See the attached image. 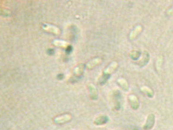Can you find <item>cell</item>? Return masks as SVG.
<instances>
[{
	"mask_svg": "<svg viewBox=\"0 0 173 130\" xmlns=\"http://www.w3.org/2000/svg\"><path fill=\"white\" fill-rule=\"evenodd\" d=\"M141 91L149 98H152L154 96V93L151 88L147 86H143L141 88Z\"/></svg>",
	"mask_w": 173,
	"mask_h": 130,
	"instance_id": "ba28073f",
	"label": "cell"
},
{
	"mask_svg": "<svg viewBox=\"0 0 173 130\" xmlns=\"http://www.w3.org/2000/svg\"><path fill=\"white\" fill-rule=\"evenodd\" d=\"M155 122V116L153 114H151L148 116L146 123L143 127L144 130H150L154 127Z\"/></svg>",
	"mask_w": 173,
	"mask_h": 130,
	"instance_id": "6da1fadb",
	"label": "cell"
},
{
	"mask_svg": "<svg viewBox=\"0 0 173 130\" xmlns=\"http://www.w3.org/2000/svg\"><path fill=\"white\" fill-rule=\"evenodd\" d=\"M118 64L117 63L115 62V61L111 63L104 70V73L105 75H109L110 74L112 73H113L116 70V69L118 67Z\"/></svg>",
	"mask_w": 173,
	"mask_h": 130,
	"instance_id": "277c9868",
	"label": "cell"
},
{
	"mask_svg": "<svg viewBox=\"0 0 173 130\" xmlns=\"http://www.w3.org/2000/svg\"><path fill=\"white\" fill-rule=\"evenodd\" d=\"M109 121V118L107 115H102L97 117L94 121V124L97 125H102L106 124Z\"/></svg>",
	"mask_w": 173,
	"mask_h": 130,
	"instance_id": "3957f363",
	"label": "cell"
},
{
	"mask_svg": "<svg viewBox=\"0 0 173 130\" xmlns=\"http://www.w3.org/2000/svg\"><path fill=\"white\" fill-rule=\"evenodd\" d=\"M114 108L117 111H119L121 108V103L120 102V95L119 93L114 95Z\"/></svg>",
	"mask_w": 173,
	"mask_h": 130,
	"instance_id": "8992f818",
	"label": "cell"
},
{
	"mask_svg": "<svg viewBox=\"0 0 173 130\" xmlns=\"http://www.w3.org/2000/svg\"><path fill=\"white\" fill-rule=\"evenodd\" d=\"M89 90H90V94L92 99L95 100L97 98V90L95 87L93 85H91L89 87Z\"/></svg>",
	"mask_w": 173,
	"mask_h": 130,
	"instance_id": "9c48e42d",
	"label": "cell"
},
{
	"mask_svg": "<svg viewBox=\"0 0 173 130\" xmlns=\"http://www.w3.org/2000/svg\"><path fill=\"white\" fill-rule=\"evenodd\" d=\"M102 62V59L100 58H96L90 62L89 64V67L92 68L95 66L96 65L100 64Z\"/></svg>",
	"mask_w": 173,
	"mask_h": 130,
	"instance_id": "30bf717a",
	"label": "cell"
},
{
	"mask_svg": "<svg viewBox=\"0 0 173 130\" xmlns=\"http://www.w3.org/2000/svg\"><path fill=\"white\" fill-rule=\"evenodd\" d=\"M117 82L122 89H124L125 91H128L129 86L128 83L126 79H124V78H119L118 79Z\"/></svg>",
	"mask_w": 173,
	"mask_h": 130,
	"instance_id": "52a82bcc",
	"label": "cell"
},
{
	"mask_svg": "<svg viewBox=\"0 0 173 130\" xmlns=\"http://www.w3.org/2000/svg\"><path fill=\"white\" fill-rule=\"evenodd\" d=\"M142 29V27L140 25H138L130 33L129 36L130 39L131 40H132L135 39L141 32Z\"/></svg>",
	"mask_w": 173,
	"mask_h": 130,
	"instance_id": "5b68a950",
	"label": "cell"
},
{
	"mask_svg": "<svg viewBox=\"0 0 173 130\" xmlns=\"http://www.w3.org/2000/svg\"><path fill=\"white\" fill-rule=\"evenodd\" d=\"M130 105L133 110H137L139 107L138 98L135 95H130L129 97Z\"/></svg>",
	"mask_w": 173,
	"mask_h": 130,
	"instance_id": "7a4b0ae2",
	"label": "cell"
},
{
	"mask_svg": "<svg viewBox=\"0 0 173 130\" xmlns=\"http://www.w3.org/2000/svg\"><path fill=\"white\" fill-rule=\"evenodd\" d=\"M136 130V129H134V130Z\"/></svg>",
	"mask_w": 173,
	"mask_h": 130,
	"instance_id": "8fae6325",
	"label": "cell"
}]
</instances>
